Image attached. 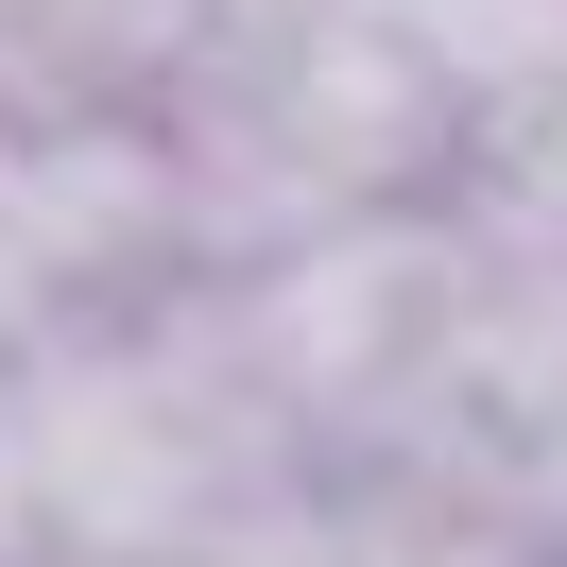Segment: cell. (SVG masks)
<instances>
[{"label":"cell","mask_w":567,"mask_h":567,"mask_svg":"<svg viewBox=\"0 0 567 567\" xmlns=\"http://www.w3.org/2000/svg\"><path fill=\"white\" fill-rule=\"evenodd\" d=\"M52 567H344L361 498L292 430L241 292L189 276L138 310H86L18 361Z\"/></svg>","instance_id":"obj_1"},{"label":"cell","mask_w":567,"mask_h":567,"mask_svg":"<svg viewBox=\"0 0 567 567\" xmlns=\"http://www.w3.org/2000/svg\"><path fill=\"white\" fill-rule=\"evenodd\" d=\"M155 155L189 207V276H258L327 224L464 189L482 121L395 0H207V52L155 104Z\"/></svg>","instance_id":"obj_2"},{"label":"cell","mask_w":567,"mask_h":567,"mask_svg":"<svg viewBox=\"0 0 567 567\" xmlns=\"http://www.w3.org/2000/svg\"><path fill=\"white\" fill-rule=\"evenodd\" d=\"M207 52V0H0V138L155 121Z\"/></svg>","instance_id":"obj_3"},{"label":"cell","mask_w":567,"mask_h":567,"mask_svg":"<svg viewBox=\"0 0 567 567\" xmlns=\"http://www.w3.org/2000/svg\"><path fill=\"white\" fill-rule=\"evenodd\" d=\"M70 327V276H52V224H35V138H0V361H35Z\"/></svg>","instance_id":"obj_4"},{"label":"cell","mask_w":567,"mask_h":567,"mask_svg":"<svg viewBox=\"0 0 567 567\" xmlns=\"http://www.w3.org/2000/svg\"><path fill=\"white\" fill-rule=\"evenodd\" d=\"M344 567H567V550H533V533H447V516H361Z\"/></svg>","instance_id":"obj_5"},{"label":"cell","mask_w":567,"mask_h":567,"mask_svg":"<svg viewBox=\"0 0 567 567\" xmlns=\"http://www.w3.org/2000/svg\"><path fill=\"white\" fill-rule=\"evenodd\" d=\"M35 430H18V361H0V567H35Z\"/></svg>","instance_id":"obj_6"},{"label":"cell","mask_w":567,"mask_h":567,"mask_svg":"<svg viewBox=\"0 0 567 567\" xmlns=\"http://www.w3.org/2000/svg\"><path fill=\"white\" fill-rule=\"evenodd\" d=\"M35 567H52V550H35Z\"/></svg>","instance_id":"obj_7"}]
</instances>
